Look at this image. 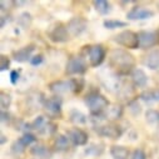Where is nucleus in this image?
I'll use <instances>...</instances> for the list:
<instances>
[{"mask_svg":"<svg viewBox=\"0 0 159 159\" xmlns=\"http://www.w3.org/2000/svg\"><path fill=\"white\" fill-rule=\"evenodd\" d=\"M109 65L111 69L115 70L118 75H125L132 74L135 69V60L134 57L124 49H113L109 54Z\"/></svg>","mask_w":159,"mask_h":159,"instance_id":"obj_1","label":"nucleus"},{"mask_svg":"<svg viewBox=\"0 0 159 159\" xmlns=\"http://www.w3.org/2000/svg\"><path fill=\"white\" fill-rule=\"evenodd\" d=\"M84 87L83 79H69V80H55L49 84V89L55 95L60 97L69 93H80Z\"/></svg>","mask_w":159,"mask_h":159,"instance_id":"obj_2","label":"nucleus"},{"mask_svg":"<svg viewBox=\"0 0 159 159\" xmlns=\"http://www.w3.org/2000/svg\"><path fill=\"white\" fill-rule=\"evenodd\" d=\"M85 104L89 108L92 116H100L109 108V100L99 92H90L85 97Z\"/></svg>","mask_w":159,"mask_h":159,"instance_id":"obj_3","label":"nucleus"},{"mask_svg":"<svg viewBox=\"0 0 159 159\" xmlns=\"http://www.w3.org/2000/svg\"><path fill=\"white\" fill-rule=\"evenodd\" d=\"M113 40L122 45L124 48H128V49H138L139 48V38H138V34L132 31V30H124V31H120L119 34H116L114 36Z\"/></svg>","mask_w":159,"mask_h":159,"instance_id":"obj_4","label":"nucleus"},{"mask_svg":"<svg viewBox=\"0 0 159 159\" xmlns=\"http://www.w3.org/2000/svg\"><path fill=\"white\" fill-rule=\"evenodd\" d=\"M61 104H63V99L58 95H54V97L45 99L43 108H44L47 115L52 119V120L61 118Z\"/></svg>","mask_w":159,"mask_h":159,"instance_id":"obj_5","label":"nucleus"},{"mask_svg":"<svg viewBox=\"0 0 159 159\" xmlns=\"http://www.w3.org/2000/svg\"><path fill=\"white\" fill-rule=\"evenodd\" d=\"M87 69H88V64L85 59L82 58L80 55H75L68 60L65 66V73L68 75H80V74H84Z\"/></svg>","mask_w":159,"mask_h":159,"instance_id":"obj_6","label":"nucleus"},{"mask_svg":"<svg viewBox=\"0 0 159 159\" xmlns=\"http://www.w3.org/2000/svg\"><path fill=\"white\" fill-rule=\"evenodd\" d=\"M87 55L89 58L90 65L97 68L104 61L105 55H107V50L102 44H95V45L87 47Z\"/></svg>","mask_w":159,"mask_h":159,"instance_id":"obj_7","label":"nucleus"},{"mask_svg":"<svg viewBox=\"0 0 159 159\" xmlns=\"http://www.w3.org/2000/svg\"><path fill=\"white\" fill-rule=\"evenodd\" d=\"M139 48L140 49H149L159 44V33L158 31H139Z\"/></svg>","mask_w":159,"mask_h":159,"instance_id":"obj_8","label":"nucleus"},{"mask_svg":"<svg viewBox=\"0 0 159 159\" xmlns=\"http://www.w3.org/2000/svg\"><path fill=\"white\" fill-rule=\"evenodd\" d=\"M97 132L99 135L110 138V139H119L123 134V129L118 124L114 123H105V124H99L97 127Z\"/></svg>","mask_w":159,"mask_h":159,"instance_id":"obj_9","label":"nucleus"},{"mask_svg":"<svg viewBox=\"0 0 159 159\" xmlns=\"http://www.w3.org/2000/svg\"><path fill=\"white\" fill-rule=\"evenodd\" d=\"M88 26V21L87 19H84L83 16H74L69 20L68 25H66V29H68V33L70 36H78L85 31Z\"/></svg>","mask_w":159,"mask_h":159,"instance_id":"obj_10","label":"nucleus"},{"mask_svg":"<svg viewBox=\"0 0 159 159\" xmlns=\"http://www.w3.org/2000/svg\"><path fill=\"white\" fill-rule=\"evenodd\" d=\"M50 40L54 43H65L68 42V39L70 38L68 29L65 25H63L61 23H58L55 25H53L48 33Z\"/></svg>","mask_w":159,"mask_h":159,"instance_id":"obj_11","label":"nucleus"},{"mask_svg":"<svg viewBox=\"0 0 159 159\" xmlns=\"http://www.w3.org/2000/svg\"><path fill=\"white\" fill-rule=\"evenodd\" d=\"M66 135L74 145H85L88 143V133L80 128H71Z\"/></svg>","mask_w":159,"mask_h":159,"instance_id":"obj_12","label":"nucleus"},{"mask_svg":"<svg viewBox=\"0 0 159 159\" xmlns=\"http://www.w3.org/2000/svg\"><path fill=\"white\" fill-rule=\"evenodd\" d=\"M154 15V11L143 7H134L132 10L128 11L127 18L129 20H145V19H150Z\"/></svg>","mask_w":159,"mask_h":159,"instance_id":"obj_13","label":"nucleus"},{"mask_svg":"<svg viewBox=\"0 0 159 159\" xmlns=\"http://www.w3.org/2000/svg\"><path fill=\"white\" fill-rule=\"evenodd\" d=\"M35 50V47L34 45H26V47H23L18 50H15L13 53V58L15 61H19V63H25L28 60H31V54Z\"/></svg>","mask_w":159,"mask_h":159,"instance_id":"obj_14","label":"nucleus"},{"mask_svg":"<svg viewBox=\"0 0 159 159\" xmlns=\"http://www.w3.org/2000/svg\"><path fill=\"white\" fill-rule=\"evenodd\" d=\"M123 115V107L120 104H113L109 105V108L104 111L102 115L103 119H109V120H118Z\"/></svg>","mask_w":159,"mask_h":159,"instance_id":"obj_15","label":"nucleus"},{"mask_svg":"<svg viewBox=\"0 0 159 159\" xmlns=\"http://www.w3.org/2000/svg\"><path fill=\"white\" fill-rule=\"evenodd\" d=\"M130 76H132L133 85L137 87V88H144V87L147 85V83H148V76H147V74L144 73V70H142V69L135 68V69L132 71Z\"/></svg>","mask_w":159,"mask_h":159,"instance_id":"obj_16","label":"nucleus"},{"mask_svg":"<svg viewBox=\"0 0 159 159\" xmlns=\"http://www.w3.org/2000/svg\"><path fill=\"white\" fill-rule=\"evenodd\" d=\"M143 63H144L145 66H148L152 70L158 69L159 68V48L158 49H154V50H150L144 57Z\"/></svg>","mask_w":159,"mask_h":159,"instance_id":"obj_17","label":"nucleus"},{"mask_svg":"<svg viewBox=\"0 0 159 159\" xmlns=\"http://www.w3.org/2000/svg\"><path fill=\"white\" fill-rule=\"evenodd\" d=\"M70 147V140L68 138V135L64 134H58L54 139V149L57 152H65L68 150Z\"/></svg>","mask_w":159,"mask_h":159,"instance_id":"obj_18","label":"nucleus"},{"mask_svg":"<svg viewBox=\"0 0 159 159\" xmlns=\"http://www.w3.org/2000/svg\"><path fill=\"white\" fill-rule=\"evenodd\" d=\"M129 154V149L123 145H113L110 148V155L113 157V159H128Z\"/></svg>","mask_w":159,"mask_h":159,"instance_id":"obj_19","label":"nucleus"},{"mask_svg":"<svg viewBox=\"0 0 159 159\" xmlns=\"http://www.w3.org/2000/svg\"><path fill=\"white\" fill-rule=\"evenodd\" d=\"M69 120H70V123H73L74 125H83V124L87 123L88 118H87V115H85L84 113L74 109V110H71L70 114H69Z\"/></svg>","mask_w":159,"mask_h":159,"instance_id":"obj_20","label":"nucleus"},{"mask_svg":"<svg viewBox=\"0 0 159 159\" xmlns=\"http://www.w3.org/2000/svg\"><path fill=\"white\" fill-rule=\"evenodd\" d=\"M30 153H31L33 155L38 157V158L50 157V154H52V153H50V150L48 149V147H47V145H44V144H42V143H38V144H35L34 147H31Z\"/></svg>","mask_w":159,"mask_h":159,"instance_id":"obj_21","label":"nucleus"},{"mask_svg":"<svg viewBox=\"0 0 159 159\" xmlns=\"http://www.w3.org/2000/svg\"><path fill=\"white\" fill-rule=\"evenodd\" d=\"M93 4H94L95 10H97L99 14H102V15H107V14H109V13L111 11V5H110V3L105 2V0H95Z\"/></svg>","mask_w":159,"mask_h":159,"instance_id":"obj_22","label":"nucleus"},{"mask_svg":"<svg viewBox=\"0 0 159 159\" xmlns=\"http://www.w3.org/2000/svg\"><path fill=\"white\" fill-rule=\"evenodd\" d=\"M104 152V145L100 143H93L90 144L87 149H85V154L88 155H93V157H98Z\"/></svg>","mask_w":159,"mask_h":159,"instance_id":"obj_23","label":"nucleus"},{"mask_svg":"<svg viewBox=\"0 0 159 159\" xmlns=\"http://www.w3.org/2000/svg\"><path fill=\"white\" fill-rule=\"evenodd\" d=\"M31 20H33V18H31L30 13H28V11H24V13H21V14L18 16V24H19V26H21L23 29L29 28L30 24H31Z\"/></svg>","mask_w":159,"mask_h":159,"instance_id":"obj_24","label":"nucleus"},{"mask_svg":"<svg viewBox=\"0 0 159 159\" xmlns=\"http://www.w3.org/2000/svg\"><path fill=\"white\" fill-rule=\"evenodd\" d=\"M48 123V120H47V118L45 116H43V115H40V116H38V118H35V120L31 123V129H34V130H36L38 133L40 132L44 127H45V124Z\"/></svg>","mask_w":159,"mask_h":159,"instance_id":"obj_25","label":"nucleus"},{"mask_svg":"<svg viewBox=\"0 0 159 159\" xmlns=\"http://www.w3.org/2000/svg\"><path fill=\"white\" fill-rule=\"evenodd\" d=\"M104 28L107 29H116V28H125L128 24L125 21H122V20H113V19H109V20H104Z\"/></svg>","mask_w":159,"mask_h":159,"instance_id":"obj_26","label":"nucleus"},{"mask_svg":"<svg viewBox=\"0 0 159 159\" xmlns=\"http://www.w3.org/2000/svg\"><path fill=\"white\" fill-rule=\"evenodd\" d=\"M145 119L149 124H157L159 123V113L154 109H149L145 113Z\"/></svg>","mask_w":159,"mask_h":159,"instance_id":"obj_27","label":"nucleus"},{"mask_svg":"<svg viewBox=\"0 0 159 159\" xmlns=\"http://www.w3.org/2000/svg\"><path fill=\"white\" fill-rule=\"evenodd\" d=\"M57 132V124L48 120V123L45 124V127L39 132V134H42V135H53L54 133Z\"/></svg>","mask_w":159,"mask_h":159,"instance_id":"obj_28","label":"nucleus"},{"mask_svg":"<svg viewBox=\"0 0 159 159\" xmlns=\"http://www.w3.org/2000/svg\"><path fill=\"white\" fill-rule=\"evenodd\" d=\"M11 104V97L10 94L5 93V92H2V94H0V107H2V109H8Z\"/></svg>","mask_w":159,"mask_h":159,"instance_id":"obj_29","label":"nucleus"},{"mask_svg":"<svg viewBox=\"0 0 159 159\" xmlns=\"http://www.w3.org/2000/svg\"><path fill=\"white\" fill-rule=\"evenodd\" d=\"M139 97H140V99H142L143 102H145V103H148V104H150V103H153V102L157 100L155 93L152 92V90H144L143 93H140Z\"/></svg>","mask_w":159,"mask_h":159,"instance_id":"obj_30","label":"nucleus"},{"mask_svg":"<svg viewBox=\"0 0 159 159\" xmlns=\"http://www.w3.org/2000/svg\"><path fill=\"white\" fill-rule=\"evenodd\" d=\"M25 148L26 147L20 142V139H18L11 144V153L15 154V155H20V154H23L25 152Z\"/></svg>","mask_w":159,"mask_h":159,"instance_id":"obj_31","label":"nucleus"},{"mask_svg":"<svg viewBox=\"0 0 159 159\" xmlns=\"http://www.w3.org/2000/svg\"><path fill=\"white\" fill-rule=\"evenodd\" d=\"M20 142H21L25 147H29V145H31L33 143L36 142V137H35L34 134H31V133H24V135L20 138Z\"/></svg>","mask_w":159,"mask_h":159,"instance_id":"obj_32","label":"nucleus"},{"mask_svg":"<svg viewBox=\"0 0 159 159\" xmlns=\"http://www.w3.org/2000/svg\"><path fill=\"white\" fill-rule=\"evenodd\" d=\"M128 107H129V110L132 111V114L133 115H138L139 113H140V105H139V103L134 99V100H132V102H129V104H128Z\"/></svg>","mask_w":159,"mask_h":159,"instance_id":"obj_33","label":"nucleus"},{"mask_svg":"<svg viewBox=\"0 0 159 159\" xmlns=\"http://www.w3.org/2000/svg\"><path fill=\"white\" fill-rule=\"evenodd\" d=\"M130 159H147V154L144 153V150L143 149H135L133 153H132V155H130Z\"/></svg>","mask_w":159,"mask_h":159,"instance_id":"obj_34","label":"nucleus"},{"mask_svg":"<svg viewBox=\"0 0 159 159\" xmlns=\"http://www.w3.org/2000/svg\"><path fill=\"white\" fill-rule=\"evenodd\" d=\"M9 65H10V59L7 55H2V58H0V70L2 71L7 70Z\"/></svg>","mask_w":159,"mask_h":159,"instance_id":"obj_35","label":"nucleus"},{"mask_svg":"<svg viewBox=\"0 0 159 159\" xmlns=\"http://www.w3.org/2000/svg\"><path fill=\"white\" fill-rule=\"evenodd\" d=\"M10 120H11V115H10L8 111L3 110V111H2V123L8 125V124L10 123Z\"/></svg>","mask_w":159,"mask_h":159,"instance_id":"obj_36","label":"nucleus"},{"mask_svg":"<svg viewBox=\"0 0 159 159\" xmlns=\"http://www.w3.org/2000/svg\"><path fill=\"white\" fill-rule=\"evenodd\" d=\"M43 59H44V58H43L42 54H38V55H35V57L31 58L30 63H31V65H39V64L43 63Z\"/></svg>","mask_w":159,"mask_h":159,"instance_id":"obj_37","label":"nucleus"},{"mask_svg":"<svg viewBox=\"0 0 159 159\" xmlns=\"http://www.w3.org/2000/svg\"><path fill=\"white\" fill-rule=\"evenodd\" d=\"M18 80H19V71L18 70H13L10 73V82H11V84H16Z\"/></svg>","mask_w":159,"mask_h":159,"instance_id":"obj_38","label":"nucleus"},{"mask_svg":"<svg viewBox=\"0 0 159 159\" xmlns=\"http://www.w3.org/2000/svg\"><path fill=\"white\" fill-rule=\"evenodd\" d=\"M0 19H2V23H0V26H2V28H4L5 26V24L7 23H9L11 19H10V16H8V15H2V18H0Z\"/></svg>","mask_w":159,"mask_h":159,"instance_id":"obj_39","label":"nucleus"},{"mask_svg":"<svg viewBox=\"0 0 159 159\" xmlns=\"http://www.w3.org/2000/svg\"><path fill=\"white\" fill-rule=\"evenodd\" d=\"M5 142H7V137L4 134H2V144H4Z\"/></svg>","mask_w":159,"mask_h":159,"instance_id":"obj_40","label":"nucleus"},{"mask_svg":"<svg viewBox=\"0 0 159 159\" xmlns=\"http://www.w3.org/2000/svg\"><path fill=\"white\" fill-rule=\"evenodd\" d=\"M155 97H157V100H159V90L155 93Z\"/></svg>","mask_w":159,"mask_h":159,"instance_id":"obj_41","label":"nucleus"}]
</instances>
